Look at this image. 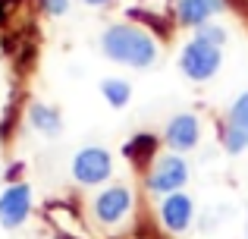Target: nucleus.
<instances>
[{
	"instance_id": "nucleus-1",
	"label": "nucleus",
	"mask_w": 248,
	"mask_h": 239,
	"mask_svg": "<svg viewBox=\"0 0 248 239\" xmlns=\"http://www.w3.org/2000/svg\"><path fill=\"white\" fill-rule=\"evenodd\" d=\"M101 50L113 63H126L135 69H148L157 60V41L145 29L129 22H116L101 35Z\"/></svg>"
},
{
	"instance_id": "nucleus-2",
	"label": "nucleus",
	"mask_w": 248,
	"mask_h": 239,
	"mask_svg": "<svg viewBox=\"0 0 248 239\" xmlns=\"http://www.w3.org/2000/svg\"><path fill=\"white\" fill-rule=\"evenodd\" d=\"M220 66H223V50H220L217 44L198 41V38H192V41L182 48V54H179V69H182V73H186L192 82H207V79H214Z\"/></svg>"
},
{
	"instance_id": "nucleus-3",
	"label": "nucleus",
	"mask_w": 248,
	"mask_h": 239,
	"mask_svg": "<svg viewBox=\"0 0 248 239\" xmlns=\"http://www.w3.org/2000/svg\"><path fill=\"white\" fill-rule=\"evenodd\" d=\"M110 173H113L110 151H104V148H97V145L82 148L73 158V176L79 179L82 186H101L104 179H110Z\"/></svg>"
},
{
	"instance_id": "nucleus-4",
	"label": "nucleus",
	"mask_w": 248,
	"mask_h": 239,
	"mask_svg": "<svg viewBox=\"0 0 248 239\" xmlns=\"http://www.w3.org/2000/svg\"><path fill=\"white\" fill-rule=\"evenodd\" d=\"M186 179H188V164L179 154H170V158H160L154 164L151 176H148V189H151V195H173L186 186Z\"/></svg>"
},
{
	"instance_id": "nucleus-5",
	"label": "nucleus",
	"mask_w": 248,
	"mask_h": 239,
	"mask_svg": "<svg viewBox=\"0 0 248 239\" xmlns=\"http://www.w3.org/2000/svg\"><path fill=\"white\" fill-rule=\"evenodd\" d=\"M248 148V92H242L232 107L226 111L223 126V151L226 154H242Z\"/></svg>"
},
{
	"instance_id": "nucleus-6",
	"label": "nucleus",
	"mask_w": 248,
	"mask_h": 239,
	"mask_svg": "<svg viewBox=\"0 0 248 239\" xmlns=\"http://www.w3.org/2000/svg\"><path fill=\"white\" fill-rule=\"evenodd\" d=\"M29 211H31V189L25 183L6 186L0 192V227H6V230L22 227Z\"/></svg>"
},
{
	"instance_id": "nucleus-7",
	"label": "nucleus",
	"mask_w": 248,
	"mask_h": 239,
	"mask_svg": "<svg viewBox=\"0 0 248 239\" xmlns=\"http://www.w3.org/2000/svg\"><path fill=\"white\" fill-rule=\"evenodd\" d=\"M132 208V192L129 186H110L94 198V214L104 223H120Z\"/></svg>"
},
{
	"instance_id": "nucleus-8",
	"label": "nucleus",
	"mask_w": 248,
	"mask_h": 239,
	"mask_svg": "<svg viewBox=\"0 0 248 239\" xmlns=\"http://www.w3.org/2000/svg\"><path fill=\"white\" fill-rule=\"evenodd\" d=\"M198 135H201V126H198V117L192 113H179L167 123V132H164V142L173 148L176 154L182 151H192L198 145Z\"/></svg>"
},
{
	"instance_id": "nucleus-9",
	"label": "nucleus",
	"mask_w": 248,
	"mask_h": 239,
	"mask_svg": "<svg viewBox=\"0 0 248 239\" xmlns=\"http://www.w3.org/2000/svg\"><path fill=\"white\" fill-rule=\"evenodd\" d=\"M160 217H164V227L173 230V233H182V230L192 227V217H195V205L186 192H173V195L164 198L160 205Z\"/></svg>"
},
{
	"instance_id": "nucleus-10",
	"label": "nucleus",
	"mask_w": 248,
	"mask_h": 239,
	"mask_svg": "<svg viewBox=\"0 0 248 239\" xmlns=\"http://www.w3.org/2000/svg\"><path fill=\"white\" fill-rule=\"evenodd\" d=\"M226 6V0H179V16L182 25H192V29H201V25L211 22V16H217Z\"/></svg>"
},
{
	"instance_id": "nucleus-11",
	"label": "nucleus",
	"mask_w": 248,
	"mask_h": 239,
	"mask_svg": "<svg viewBox=\"0 0 248 239\" xmlns=\"http://www.w3.org/2000/svg\"><path fill=\"white\" fill-rule=\"evenodd\" d=\"M29 123H31V126H35L41 135H60V132H63L60 113H57L54 107H47V104H31V107H29Z\"/></svg>"
},
{
	"instance_id": "nucleus-12",
	"label": "nucleus",
	"mask_w": 248,
	"mask_h": 239,
	"mask_svg": "<svg viewBox=\"0 0 248 239\" xmlns=\"http://www.w3.org/2000/svg\"><path fill=\"white\" fill-rule=\"evenodd\" d=\"M101 95L107 98L110 107H126L132 98V85L126 79H104L101 82Z\"/></svg>"
},
{
	"instance_id": "nucleus-13",
	"label": "nucleus",
	"mask_w": 248,
	"mask_h": 239,
	"mask_svg": "<svg viewBox=\"0 0 248 239\" xmlns=\"http://www.w3.org/2000/svg\"><path fill=\"white\" fill-rule=\"evenodd\" d=\"M154 145H157V139L154 135H135L132 142H126V158L132 160V164H148L151 160V154H154Z\"/></svg>"
},
{
	"instance_id": "nucleus-14",
	"label": "nucleus",
	"mask_w": 248,
	"mask_h": 239,
	"mask_svg": "<svg viewBox=\"0 0 248 239\" xmlns=\"http://www.w3.org/2000/svg\"><path fill=\"white\" fill-rule=\"evenodd\" d=\"M195 38H198V41H207V44H217V48H223L226 44V32L220 29V25H201L198 32H195Z\"/></svg>"
},
{
	"instance_id": "nucleus-15",
	"label": "nucleus",
	"mask_w": 248,
	"mask_h": 239,
	"mask_svg": "<svg viewBox=\"0 0 248 239\" xmlns=\"http://www.w3.org/2000/svg\"><path fill=\"white\" fill-rule=\"evenodd\" d=\"M41 6L50 13V16H63L69 10V0H41Z\"/></svg>"
},
{
	"instance_id": "nucleus-16",
	"label": "nucleus",
	"mask_w": 248,
	"mask_h": 239,
	"mask_svg": "<svg viewBox=\"0 0 248 239\" xmlns=\"http://www.w3.org/2000/svg\"><path fill=\"white\" fill-rule=\"evenodd\" d=\"M85 3H91V6H104V3H110V0H85Z\"/></svg>"
},
{
	"instance_id": "nucleus-17",
	"label": "nucleus",
	"mask_w": 248,
	"mask_h": 239,
	"mask_svg": "<svg viewBox=\"0 0 248 239\" xmlns=\"http://www.w3.org/2000/svg\"><path fill=\"white\" fill-rule=\"evenodd\" d=\"M3 19H6V3L0 0V22H3Z\"/></svg>"
},
{
	"instance_id": "nucleus-18",
	"label": "nucleus",
	"mask_w": 248,
	"mask_h": 239,
	"mask_svg": "<svg viewBox=\"0 0 248 239\" xmlns=\"http://www.w3.org/2000/svg\"><path fill=\"white\" fill-rule=\"evenodd\" d=\"M54 239H76V236H54Z\"/></svg>"
}]
</instances>
